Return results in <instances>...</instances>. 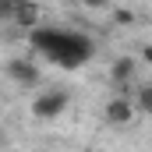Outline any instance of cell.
I'll use <instances>...</instances> for the list:
<instances>
[{
    "label": "cell",
    "instance_id": "obj_1",
    "mask_svg": "<svg viewBox=\"0 0 152 152\" xmlns=\"http://www.w3.org/2000/svg\"><path fill=\"white\" fill-rule=\"evenodd\" d=\"M28 42L64 71H75L96 57V42L81 32H67V28H39L36 25V28H28Z\"/></svg>",
    "mask_w": 152,
    "mask_h": 152
},
{
    "label": "cell",
    "instance_id": "obj_2",
    "mask_svg": "<svg viewBox=\"0 0 152 152\" xmlns=\"http://www.w3.org/2000/svg\"><path fill=\"white\" fill-rule=\"evenodd\" d=\"M67 110V92H42L32 99V117L36 120H57Z\"/></svg>",
    "mask_w": 152,
    "mask_h": 152
},
{
    "label": "cell",
    "instance_id": "obj_3",
    "mask_svg": "<svg viewBox=\"0 0 152 152\" xmlns=\"http://www.w3.org/2000/svg\"><path fill=\"white\" fill-rule=\"evenodd\" d=\"M4 71H7V78L11 81H18V85H25V88H32V85H39V67L32 64V60H7L4 64Z\"/></svg>",
    "mask_w": 152,
    "mask_h": 152
},
{
    "label": "cell",
    "instance_id": "obj_4",
    "mask_svg": "<svg viewBox=\"0 0 152 152\" xmlns=\"http://www.w3.org/2000/svg\"><path fill=\"white\" fill-rule=\"evenodd\" d=\"M103 117H106V124H117V127H124V124H131V120H134V103H131L127 96H113V99L106 103Z\"/></svg>",
    "mask_w": 152,
    "mask_h": 152
},
{
    "label": "cell",
    "instance_id": "obj_5",
    "mask_svg": "<svg viewBox=\"0 0 152 152\" xmlns=\"http://www.w3.org/2000/svg\"><path fill=\"white\" fill-rule=\"evenodd\" d=\"M39 11H42V7H39L36 0H18V7H14V18H11V21H14L18 28H25V32H28V28H36V25H39Z\"/></svg>",
    "mask_w": 152,
    "mask_h": 152
},
{
    "label": "cell",
    "instance_id": "obj_6",
    "mask_svg": "<svg viewBox=\"0 0 152 152\" xmlns=\"http://www.w3.org/2000/svg\"><path fill=\"white\" fill-rule=\"evenodd\" d=\"M134 75H138V60H134V57H117L113 67H110V81H113L117 88H124Z\"/></svg>",
    "mask_w": 152,
    "mask_h": 152
},
{
    "label": "cell",
    "instance_id": "obj_7",
    "mask_svg": "<svg viewBox=\"0 0 152 152\" xmlns=\"http://www.w3.org/2000/svg\"><path fill=\"white\" fill-rule=\"evenodd\" d=\"M134 113H145V117H152V85H138L134 88Z\"/></svg>",
    "mask_w": 152,
    "mask_h": 152
},
{
    "label": "cell",
    "instance_id": "obj_8",
    "mask_svg": "<svg viewBox=\"0 0 152 152\" xmlns=\"http://www.w3.org/2000/svg\"><path fill=\"white\" fill-rule=\"evenodd\" d=\"M113 21L117 25H134V11L131 7H113Z\"/></svg>",
    "mask_w": 152,
    "mask_h": 152
},
{
    "label": "cell",
    "instance_id": "obj_9",
    "mask_svg": "<svg viewBox=\"0 0 152 152\" xmlns=\"http://www.w3.org/2000/svg\"><path fill=\"white\" fill-rule=\"evenodd\" d=\"M14 7H18V0H0V21H11Z\"/></svg>",
    "mask_w": 152,
    "mask_h": 152
},
{
    "label": "cell",
    "instance_id": "obj_10",
    "mask_svg": "<svg viewBox=\"0 0 152 152\" xmlns=\"http://www.w3.org/2000/svg\"><path fill=\"white\" fill-rule=\"evenodd\" d=\"M81 4H85V7H92V11H103L110 0H81Z\"/></svg>",
    "mask_w": 152,
    "mask_h": 152
},
{
    "label": "cell",
    "instance_id": "obj_11",
    "mask_svg": "<svg viewBox=\"0 0 152 152\" xmlns=\"http://www.w3.org/2000/svg\"><path fill=\"white\" fill-rule=\"evenodd\" d=\"M142 60H145V64H152V46H142Z\"/></svg>",
    "mask_w": 152,
    "mask_h": 152
},
{
    "label": "cell",
    "instance_id": "obj_12",
    "mask_svg": "<svg viewBox=\"0 0 152 152\" xmlns=\"http://www.w3.org/2000/svg\"><path fill=\"white\" fill-rule=\"evenodd\" d=\"M0 145H7V134H4V131H0Z\"/></svg>",
    "mask_w": 152,
    "mask_h": 152
}]
</instances>
